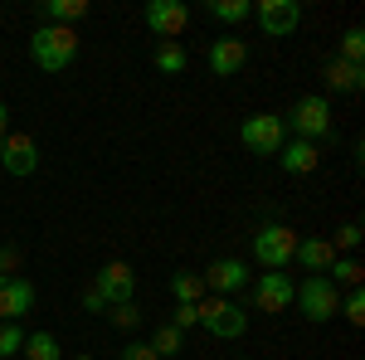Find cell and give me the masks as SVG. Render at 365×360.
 <instances>
[{
  "mask_svg": "<svg viewBox=\"0 0 365 360\" xmlns=\"http://www.w3.org/2000/svg\"><path fill=\"white\" fill-rule=\"evenodd\" d=\"M103 307H108V302H103V297H98V292L88 287V292H83V312H103Z\"/></svg>",
  "mask_w": 365,
  "mask_h": 360,
  "instance_id": "cell-33",
  "label": "cell"
},
{
  "mask_svg": "<svg viewBox=\"0 0 365 360\" xmlns=\"http://www.w3.org/2000/svg\"><path fill=\"white\" fill-rule=\"evenodd\" d=\"M20 356H25V360H63V346H58L49 331H34V336H25Z\"/></svg>",
  "mask_w": 365,
  "mask_h": 360,
  "instance_id": "cell-21",
  "label": "cell"
},
{
  "mask_svg": "<svg viewBox=\"0 0 365 360\" xmlns=\"http://www.w3.org/2000/svg\"><path fill=\"white\" fill-rule=\"evenodd\" d=\"M34 307V282L29 277H0V322H20Z\"/></svg>",
  "mask_w": 365,
  "mask_h": 360,
  "instance_id": "cell-14",
  "label": "cell"
},
{
  "mask_svg": "<svg viewBox=\"0 0 365 360\" xmlns=\"http://www.w3.org/2000/svg\"><path fill=\"white\" fill-rule=\"evenodd\" d=\"M253 15H258V29L268 39H287V34H297V25H302V5L297 0H258Z\"/></svg>",
  "mask_w": 365,
  "mask_h": 360,
  "instance_id": "cell-9",
  "label": "cell"
},
{
  "mask_svg": "<svg viewBox=\"0 0 365 360\" xmlns=\"http://www.w3.org/2000/svg\"><path fill=\"white\" fill-rule=\"evenodd\" d=\"M292 253H297V229H287V224H258V234H253V258H258L268 273H282V268L292 263Z\"/></svg>",
  "mask_w": 365,
  "mask_h": 360,
  "instance_id": "cell-5",
  "label": "cell"
},
{
  "mask_svg": "<svg viewBox=\"0 0 365 360\" xmlns=\"http://www.w3.org/2000/svg\"><path fill=\"white\" fill-rule=\"evenodd\" d=\"M200 277H205V292H210V297H234V292H244V287L253 282L244 258H215Z\"/></svg>",
  "mask_w": 365,
  "mask_h": 360,
  "instance_id": "cell-7",
  "label": "cell"
},
{
  "mask_svg": "<svg viewBox=\"0 0 365 360\" xmlns=\"http://www.w3.org/2000/svg\"><path fill=\"white\" fill-rule=\"evenodd\" d=\"M239 141H244V151H253V156H278L282 141H287L282 117H278V112H253V117H244Z\"/></svg>",
  "mask_w": 365,
  "mask_h": 360,
  "instance_id": "cell-6",
  "label": "cell"
},
{
  "mask_svg": "<svg viewBox=\"0 0 365 360\" xmlns=\"http://www.w3.org/2000/svg\"><path fill=\"white\" fill-rule=\"evenodd\" d=\"M282 132H292L297 141H312L317 146V141L331 132V103L322 93H302L292 108L282 112Z\"/></svg>",
  "mask_w": 365,
  "mask_h": 360,
  "instance_id": "cell-2",
  "label": "cell"
},
{
  "mask_svg": "<svg viewBox=\"0 0 365 360\" xmlns=\"http://www.w3.org/2000/svg\"><path fill=\"white\" fill-rule=\"evenodd\" d=\"M205 63H210L215 78H234V73L249 63V44H244V39H215V44L205 49Z\"/></svg>",
  "mask_w": 365,
  "mask_h": 360,
  "instance_id": "cell-13",
  "label": "cell"
},
{
  "mask_svg": "<svg viewBox=\"0 0 365 360\" xmlns=\"http://www.w3.org/2000/svg\"><path fill=\"white\" fill-rule=\"evenodd\" d=\"M170 326H175V331H190V326H200V312H195V307H185V302H175Z\"/></svg>",
  "mask_w": 365,
  "mask_h": 360,
  "instance_id": "cell-30",
  "label": "cell"
},
{
  "mask_svg": "<svg viewBox=\"0 0 365 360\" xmlns=\"http://www.w3.org/2000/svg\"><path fill=\"white\" fill-rule=\"evenodd\" d=\"M249 292H253V307L258 312H287L292 297H297V282L287 273H258L249 282Z\"/></svg>",
  "mask_w": 365,
  "mask_h": 360,
  "instance_id": "cell-11",
  "label": "cell"
},
{
  "mask_svg": "<svg viewBox=\"0 0 365 360\" xmlns=\"http://www.w3.org/2000/svg\"><path fill=\"white\" fill-rule=\"evenodd\" d=\"M29 58L44 68V73H63L73 58H78V34L63 25H39L29 34Z\"/></svg>",
  "mask_w": 365,
  "mask_h": 360,
  "instance_id": "cell-1",
  "label": "cell"
},
{
  "mask_svg": "<svg viewBox=\"0 0 365 360\" xmlns=\"http://www.w3.org/2000/svg\"><path fill=\"white\" fill-rule=\"evenodd\" d=\"M166 360H180V356H166Z\"/></svg>",
  "mask_w": 365,
  "mask_h": 360,
  "instance_id": "cell-35",
  "label": "cell"
},
{
  "mask_svg": "<svg viewBox=\"0 0 365 360\" xmlns=\"http://www.w3.org/2000/svg\"><path fill=\"white\" fill-rule=\"evenodd\" d=\"M205 15L220 25H244V20H253V0H210Z\"/></svg>",
  "mask_w": 365,
  "mask_h": 360,
  "instance_id": "cell-20",
  "label": "cell"
},
{
  "mask_svg": "<svg viewBox=\"0 0 365 360\" xmlns=\"http://www.w3.org/2000/svg\"><path fill=\"white\" fill-rule=\"evenodd\" d=\"M336 317H346L351 326H365V292H361V287H351V292L341 297V312H336Z\"/></svg>",
  "mask_w": 365,
  "mask_h": 360,
  "instance_id": "cell-26",
  "label": "cell"
},
{
  "mask_svg": "<svg viewBox=\"0 0 365 360\" xmlns=\"http://www.w3.org/2000/svg\"><path fill=\"white\" fill-rule=\"evenodd\" d=\"M322 78H327L331 93H361V88H365V68H361V63H346V58H327Z\"/></svg>",
  "mask_w": 365,
  "mask_h": 360,
  "instance_id": "cell-16",
  "label": "cell"
},
{
  "mask_svg": "<svg viewBox=\"0 0 365 360\" xmlns=\"http://www.w3.org/2000/svg\"><path fill=\"white\" fill-rule=\"evenodd\" d=\"M78 360H93V356H78Z\"/></svg>",
  "mask_w": 365,
  "mask_h": 360,
  "instance_id": "cell-36",
  "label": "cell"
},
{
  "mask_svg": "<svg viewBox=\"0 0 365 360\" xmlns=\"http://www.w3.org/2000/svg\"><path fill=\"white\" fill-rule=\"evenodd\" d=\"M146 346H151V351H156V356L166 360V356H180V346H185V331H175V326H156V336H151V341H146Z\"/></svg>",
  "mask_w": 365,
  "mask_h": 360,
  "instance_id": "cell-23",
  "label": "cell"
},
{
  "mask_svg": "<svg viewBox=\"0 0 365 360\" xmlns=\"http://www.w3.org/2000/svg\"><path fill=\"white\" fill-rule=\"evenodd\" d=\"M93 292H98L108 307L132 302V297H137V273H132V263H122V258L103 263V273L93 277Z\"/></svg>",
  "mask_w": 365,
  "mask_h": 360,
  "instance_id": "cell-8",
  "label": "cell"
},
{
  "mask_svg": "<svg viewBox=\"0 0 365 360\" xmlns=\"http://www.w3.org/2000/svg\"><path fill=\"white\" fill-rule=\"evenodd\" d=\"M5 137H10V108L0 103V146H5Z\"/></svg>",
  "mask_w": 365,
  "mask_h": 360,
  "instance_id": "cell-34",
  "label": "cell"
},
{
  "mask_svg": "<svg viewBox=\"0 0 365 360\" xmlns=\"http://www.w3.org/2000/svg\"><path fill=\"white\" fill-rule=\"evenodd\" d=\"M336 58H346V63H361L365 58V29L361 25H351L346 34H341V54Z\"/></svg>",
  "mask_w": 365,
  "mask_h": 360,
  "instance_id": "cell-25",
  "label": "cell"
},
{
  "mask_svg": "<svg viewBox=\"0 0 365 360\" xmlns=\"http://www.w3.org/2000/svg\"><path fill=\"white\" fill-rule=\"evenodd\" d=\"M83 15H88V0H44V25L73 29Z\"/></svg>",
  "mask_w": 365,
  "mask_h": 360,
  "instance_id": "cell-19",
  "label": "cell"
},
{
  "mask_svg": "<svg viewBox=\"0 0 365 360\" xmlns=\"http://www.w3.org/2000/svg\"><path fill=\"white\" fill-rule=\"evenodd\" d=\"M195 312H200V326L210 336H220V341H239V336L249 331V312L234 302V297H200L195 302Z\"/></svg>",
  "mask_w": 365,
  "mask_h": 360,
  "instance_id": "cell-4",
  "label": "cell"
},
{
  "mask_svg": "<svg viewBox=\"0 0 365 360\" xmlns=\"http://www.w3.org/2000/svg\"><path fill=\"white\" fill-rule=\"evenodd\" d=\"M141 20H146V29L156 39H180L185 25H190V5H180V0H151L141 10Z\"/></svg>",
  "mask_w": 365,
  "mask_h": 360,
  "instance_id": "cell-10",
  "label": "cell"
},
{
  "mask_svg": "<svg viewBox=\"0 0 365 360\" xmlns=\"http://www.w3.org/2000/svg\"><path fill=\"white\" fill-rule=\"evenodd\" d=\"M292 302H297V312H302L307 322H317V326H322V322H336L341 287L327 273H307L302 282H297V297H292Z\"/></svg>",
  "mask_w": 365,
  "mask_h": 360,
  "instance_id": "cell-3",
  "label": "cell"
},
{
  "mask_svg": "<svg viewBox=\"0 0 365 360\" xmlns=\"http://www.w3.org/2000/svg\"><path fill=\"white\" fill-rule=\"evenodd\" d=\"M361 239H365L361 224H341L336 239H327V244H331V249H346V253H351V249H361Z\"/></svg>",
  "mask_w": 365,
  "mask_h": 360,
  "instance_id": "cell-28",
  "label": "cell"
},
{
  "mask_svg": "<svg viewBox=\"0 0 365 360\" xmlns=\"http://www.w3.org/2000/svg\"><path fill=\"white\" fill-rule=\"evenodd\" d=\"M0 166L10 170V175H34V170H39V146H34V137L10 132L5 146H0Z\"/></svg>",
  "mask_w": 365,
  "mask_h": 360,
  "instance_id": "cell-12",
  "label": "cell"
},
{
  "mask_svg": "<svg viewBox=\"0 0 365 360\" xmlns=\"http://www.w3.org/2000/svg\"><path fill=\"white\" fill-rule=\"evenodd\" d=\"M156 68L166 73V78H180L185 68H190V54H185V44L180 39H156Z\"/></svg>",
  "mask_w": 365,
  "mask_h": 360,
  "instance_id": "cell-18",
  "label": "cell"
},
{
  "mask_svg": "<svg viewBox=\"0 0 365 360\" xmlns=\"http://www.w3.org/2000/svg\"><path fill=\"white\" fill-rule=\"evenodd\" d=\"M20 249H10V244H0V277H20Z\"/></svg>",
  "mask_w": 365,
  "mask_h": 360,
  "instance_id": "cell-31",
  "label": "cell"
},
{
  "mask_svg": "<svg viewBox=\"0 0 365 360\" xmlns=\"http://www.w3.org/2000/svg\"><path fill=\"white\" fill-rule=\"evenodd\" d=\"M117 360H161V356H156L146 341H132V346H122V356H117Z\"/></svg>",
  "mask_w": 365,
  "mask_h": 360,
  "instance_id": "cell-32",
  "label": "cell"
},
{
  "mask_svg": "<svg viewBox=\"0 0 365 360\" xmlns=\"http://www.w3.org/2000/svg\"><path fill=\"white\" fill-rule=\"evenodd\" d=\"M292 263H302L307 273H327V268L336 263V249H331L327 239H297V253H292Z\"/></svg>",
  "mask_w": 365,
  "mask_h": 360,
  "instance_id": "cell-17",
  "label": "cell"
},
{
  "mask_svg": "<svg viewBox=\"0 0 365 360\" xmlns=\"http://www.w3.org/2000/svg\"><path fill=\"white\" fill-rule=\"evenodd\" d=\"M20 346H25V331H20V322H0V360L20 356Z\"/></svg>",
  "mask_w": 365,
  "mask_h": 360,
  "instance_id": "cell-27",
  "label": "cell"
},
{
  "mask_svg": "<svg viewBox=\"0 0 365 360\" xmlns=\"http://www.w3.org/2000/svg\"><path fill=\"white\" fill-rule=\"evenodd\" d=\"M278 166L287 170V175H312V170L322 166V146H312V141H282L278 151Z\"/></svg>",
  "mask_w": 365,
  "mask_h": 360,
  "instance_id": "cell-15",
  "label": "cell"
},
{
  "mask_svg": "<svg viewBox=\"0 0 365 360\" xmlns=\"http://www.w3.org/2000/svg\"><path fill=\"white\" fill-rule=\"evenodd\" d=\"M113 326H122V331H137V326H141V312H137V302H122V307H113Z\"/></svg>",
  "mask_w": 365,
  "mask_h": 360,
  "instance_id": "cell-29",
  "label": "cell"
},
{
  "mask_svg": "<svg viewBox=\"0 0 365 360\" xmlns=\"http://www.w3.org/2000/svg\"><path fill=\"white\" fill-rule=\"evenodd\" d=\"M327 277H331L336 287H361L365 268H361V263H356V258H341V253H336V263L327 268Z\"/></svg>",
  "mask_w": 365,
  "mask_h": 360,
  "instance_id": "cell-24",
  "label": "cell"
},
{
  "mask_svg": "<svg viewBox=\"0 0 365 360\" xmlns=\"http://www.w3.org/2000/svg\"><path fill=\"white\" fill-rule=\"evenodd\" d=\"M170 297H175V302H185V307H195L200 297H205V277L180 268V273L170 277Z\"/></svg>",
  "mask_w": 365,
  "mask_h": 360,
  "instance_id": "cell-22",
  "label": "cell"
}]
</instances>
